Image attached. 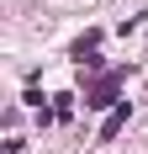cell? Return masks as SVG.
<instances>
[{"mask_svg":"<svg viewBox=\"0 0 148 154\" xmlns=\"http://www.w3.org/2000/svg\"><path fill=\"white\" fill-rule=\"evenodd\" d=\"M122 128H127V101H122V106L111 112V117H106V128H101V138H117Z\"/></svg>","mask_w":148,"mask_h":154,"instance_id":"6da1fadb","label":"cell"}]
</instances>
